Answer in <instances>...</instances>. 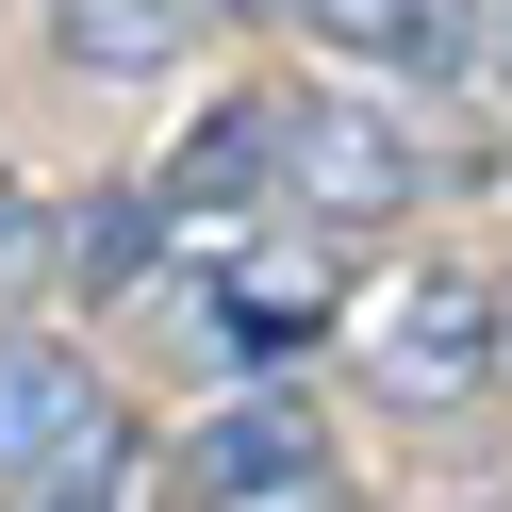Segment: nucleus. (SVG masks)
Wrapping results in <instances>:
<instances>
[{
  "label": "nucleus",
  "mask_w": 512,
  "mask_h": 512,
  "mask_svg": "<svg viewBox=\"0 0 512 512\" xmlns=\"http://www.w3.org/2000/svg\"><path fill=\"white\" fill-rule=\"evenodd\" d=\"M133 479H149V430H133V413H83V430L67 446H34V463H17V479H0V512H133Z\"/></svg>",
  "instance_id": "obj_9"
},
{
  "label": "nucleus",
  "mask_w": 512,
  "mask_h": 512,
  "mask_svg": "<svg viewBox=\"0 0 512 512\" xmlns=\"http://www.w3.org/2000/svg\"><path fill=\"white\" fill-rule=\"evenodd\" d=\"M149 215H166V232H248V215H281V100H215L199 133L149 166Z\"/></svg>",
  "instance_id": "obj_4"
},
{
  "label": "nucleus",
  "mask_w": 512,
  "mask_h": 512,
  "mask_svg": "<svg viewBox=\"0 0 512 512\" xmlns=\"http://www.w3.org/2000/svg\"><path fill=\"white\" fill-rule=\"evenodd\" d=\"M149 248H166V215H149V182H133V199H100V215H83V248H50V265H67L83 314H116V298L149 281Z\"/></svg>",
  "instance_id": "obj_10"
},
{
  "label": "nucleus",
  "mask_w": 512,
  "mask_h": 512,
  "mask_svg": "<svg viewBox=\"0 0 512 512\" xmlns=\"http://www.w3.org/2000/svg\"><path fill=\"white\" fill-rule=\"evenodd\" d=\"M215 347H248V364H281V347H331L347 314V232H314V215H281V232H215Z\"/></svg>",
  "instance_id": "obj_3"
},
{
  "label": "nucleus",
  "mask_w": 512,
  "mask_h": 512,
  "mask_svg": "<svg viewBox=\"0 0 512 512\" xmlns=\"http://www.w3.org/2000/svg\"><path fill=\"white\" fill-rule=\"evenodd\" d=\"M199 34H215V0H50V67H83V83H166V67H199Z\"/></svg>",
  "instance_id": "obj_7"
},
{
  "label": "nucleus",
  "mask_w": 512,
  "mask_h": 512,
  "mask_svg": "<svg viewBox=\"0 0 512 512\" xmlns=\"http://www.w3.org/2000/svg\"><path fill=\"white\" fill-rule=\"evenodd\" d=\"M215 17H298V0H215Z\"/></svg>",
  "instance_id": "obj_13"
},
{
  "label": "nucleus",
  "mask_w": 512,
  "mask_h": 512,
  "mask_svg": "<svg viewBox=\"0 0 512 512\" xmlns=\"http://www.w3.org/2000/svg\"><path fill=\"white\" fill-rule=\"evenodd\" d=\"M100 397H116V380L83 364L67 331H0V479L34 463V446H67V430H83Z\"/></svg>",
  "instance_id": "obj_8"
},
{
  "label": "nucleus",
  "mask_w": 512,
  "mask_h": 512,
  "mask_svg": "<svg viewBox=\"0 0 512 512\" xmlns=\"http://www.w3.org/2000/svg\"><path fill=\"white\" fill-rule=\"evenodd\" d=\"M430 149L397 133V116L364 100V83H314V100H281V215H314V232H397V215H430Z\"/></svg>",
  "instance_id": "obj_1"
},
{
  "label": "nucleus",
  "mask_w": 512,
  "mask_h": 512,
  "mask_svg": "<svg viewBox=\"0 0 512 512\" xmlns=\"http://www.w3.org/2000/svg\"><path fill=\"white\" fill-rule=\"evenodd\" d=\"M182 479H199V512H265V496H314V413H298V397H232V413H199Z\"/></svg>",
  "instance_id": "obj_6"
},
{
  "label": "nucleus",
  "mask_w": 512,
  "mask_h": 512,
  "mask_svg": "<svg viewBox=\"0 0 512 512\" xmlns=\"http://www.w3.org/2000/svg\"><path fill=\"white\" fill-rule=\"evenodd\" d=\"M298 34H331L364 83H479V0H298Z\"/></svg>",
  "instance_id": "obj_5"
},
{
  "label": "nucleus",
  "mask_w": 512,
  "mask_h": 512,
  "mask_svg": "<svg viewBox=\"0 0 512 512\" xmlns=\"http://www.w3.org/2000/svg\"><path fill=\"white\" fill-rule=\"evenodd\" d=\"M347 347H364V380H380L397 413H463L479 380L512 364V298H496L479 265H413V281H397V298H380Z\"/></svg>",
  "instance_id": "obj_2"
},
{
  "label": "nucleus",
  "mask_w": 512,
  "mask_h": 512,
  "mask_svg": "<svg viewBox=\"0 0 512 512\" xmlns=\"http://www.w3.org/2000/svg\"><path fill=\"white\" fill-rule=\"evenodd\" d=\"M479 83H512V0H479Z\"/></svg>",
  "instance_id": "obj_12"
},
{
  "label": "nucleus",
  "mask_w": 512,
  "mask_h": 512,
  "mask_svg": "<svg viewBox=\"0 0 512 512\" xmlns=\"http://www.w3.org/2000/svg\"><path fill=\"white\" fill-rule=\"evenodd\" d=\"M50 248H67V215H50L34 182L0 166V314H17V298H34V281H50Z\"/></svg>",
  "instance_id": "obj_11"
}]
</instances>
